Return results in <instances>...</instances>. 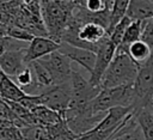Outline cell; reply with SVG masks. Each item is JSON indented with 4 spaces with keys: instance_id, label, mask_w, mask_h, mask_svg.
I'll list each match as a JSON object with an SVG mask.
<instances>
[{
    "instance_id": "cell-28",
    "label": "cell",
    "mask_w": 153,
    "mask_h": 140,
    "mask_svg": "<svg viewBox=\"0 0 153 140\" xmlns=\"http://www.w3.org/2000/svg\"><path fill=\"white\" fill-rule=\"evenodd\" d=\"M2 2H11V1H19V0H1Z\"/></svg>"
},
{
    "instance_id": "cell-18",
    "label": "cell",
    "mask_w": 153,
    "mask_h": 140,
    "mask_svg": "<svg viewBox=\"0 0 153 140\" xmlns=\"http://www.w3.org/2000/svg\"><path fill=\"white\" fill-rule=\"evenodd\" d=\"M48 130L50 140H76L78 138V135H75L68 128L63 118L53 126H48Z\"/></svg>"
},
{
    "instance_id": "cell-5",
    "label": "cell",
    "mask_w": 153,
    "mask_h": 140,
    "mask_svg": "<svg viewBox=\"0 0 153 140\" xmlns=\"http://www.w3.org/2000/svg\"><path fill=\"white\" fill-rule=\"evenodd\" d=\"M71 101L67 110H80L88 106L90 102L99 93L100 87L92 86L78 71L73 69L71 74Z\"/></svg>"
},
{
    "instance_id": "cell-25",
    "label": "cell",
    "mask_w": 153,
    "mask_h": 140,
    "mask_svg": "<svg viewBox=\"0 0 153 140\" xmlns=\"http://www.w3.org/2000/svg\"><path fill=\"white\" fill-rule=\"evenodd\" d=\"M124 140H145V139H143V135H142L140 127L136 124L128 134H126Z\"/></svg>"
},
{
    "instance_id": "cell-16",
    "label": "cell",
    "mask_w": 153,
    "mask_h": 140,
    "mask_svg": "<svg viewBox=\"0 0 153 140\" xmlns=\"http://www.w3.org/2000/svg\"><path fill=\"white\" fill-rule=\"evenodd\" d=\"M31 112H32L37 124H42V126H47V127L53 126L63 118L59 112L53 111L51 109H49L44 105H37L36 108H33L31 110Z\"/></svg>"
},
{
    "instance_id": "cell-3",
    "label": "cell",
    "mask_w": 153,
    "mask_h": 140,
    "mask_svg": "<svg viewBox=\"0 0 153 140\" xmlns=\"http://www.w3.org/2000/svg\"><path fill=\"white\" fill-rule=\"evenodd\" d=\"M134 102L133 112H137L145 108H152L153 98V48L146 62L139 66L137 75L133 84Z\"/></svg>"
},
{
    "instance_id": "cell-30",
    "label": "cell",
    "mask_w": 153,
    "mask_h": 140,
    "mask_svg": "<svg viewBox=\"0 0 153 140\" xmlns=\"http://www.w3.org/2000/svg\"><path fill=\"white\" fill-rule=\"evenodd\" d=\"M149 1H152V2H153V0H149Z\"/></svg>"
},
{
    "instance_id": "cell-12",
    "label": "cell",
    "mask_w": 153,
    "mask_h": 140,
    "mask_svg": "<svg viewBox=\"0 0 153 140\" xmlns=\"http://www.w3.org/2000/svg\"><path fill=\"white\" fill-rule=\"evenodd\" d=\"M126 17L130 20L145 22L153 17V2L149 0H130Z\"/></svg>"
},
{
    "instance_id": "cell-1",
    "label": "cell",
    "mask_w": 153,
    "mask_h": 140,
    "mask_svg": "<svg viewBox=\"0 0 153 140\" xmlns=\"http://www.w3.org/2000/svg\"><path fill=\"white\" fill-rule=\"evenodd\" d=\"M74 1L72 0H41V16L47 35L60 43V38L72 20Z\"/></svg>"
},
{
    "instance_id": "cell-20",
    "label": "cell",
    "mask_w": 153,
    "mask_h": 140,
    "mask_svg": "<svg viewBox=\"0 0 153 140\" xmlns=\"http://www.w3.org/2000/svg\"><path fill=\"white\" fill-rule=\"evenodd\" d=\"M130 0H114L110 10V28L108 31V35L112 30V28L126 16L127 7Z\"/></svg>"
},
{
    "instance_id": "cell-22",
    "label": "cell",
    "mask_w": 153,
    "mask_h": 140,
    "mask_svg": "<svg viewBox=\"0 0 153 140\" xmlns=\"http://www.w3.org/2000/svg\"><path fill=\"white\" fill-rule=\"evenodd\" d=\"M6 36L10 37V38H13V39H17V41H22V42H30L35 36L31 35L27 30L18 26V25H7V29H6Z\"/></svg>"
},
{
    "instance_id": "cell-17",
    "label": "cell",
    "mask_w": 153,
    "mask_h": 140,
    "mask_svg": "<svg viewBox=\"0 0 153 140\" xmlns=\"http://www.w3.org/2000/svg\"><path fill=\"white\" fill-rule=\"evenodd\" d=\"M126 54L137 65H142L143 62L147 61V59L151 55V48L141 39L129 44L126 49Z\"/></svg>"
},
{
    "instance_id": "cell-13",
    "label": "cell",
    "mask_w": 153,
    "mask_h": 140,
    "mask_svg": "<svg viewBox=\"0 0 153 140\" xmlns=\"http://www.w3.org/2000/svg\"><path fill=\"white\" fill-rule=\"evenodd\" d=\"M27 95L13 81V79L2 74L0 78V98L5 102L19 103Z\"/></svg>"
},
{
    "instance_id": "cell-10",
    "label": "cell",
    "mask_w": 153,
    "mask_h": 140,
    "mask_svg": "<svg viewBox=\"0 0 153 140\" xmlns=\"http://www.w3.org/2000/svg\"><path fill=\"white\" fill-rule=\"evenodd\" d=\"M59 51L65 55L71 62H75L82 68H85L90 74L92 73L96 63V53L88 49L69 45L67 43H60Z\"/></svg>"
},
{
    "instance_id": "cell-24",
    "label": "cell",
    "mask_w": 153,
    "mask_h": 140,
    "mask_svg": "<svg viewBox=\"0 0 153 140\" xmlns=\"http://www.w3.org/2000/svg\"><path fill=\"white\" fill-rule=\"evenodd\" d=\"M84 7L91 13H99L109 8L104 0H84Z\"/></svg>"
},
{
    "instance_id": "cell-2",
    "label": "cell",
    "mask_w": 153,
    "mask_h": 140,
    "mask_svg": "<svg viewBox=\"0 0 153 140\" xmlns=\"http://www.w3.org/2000/svg\"><path fill=\"white\" fill-rule=\"evenodd\" d=\"M137 71L139 66L126 53H115L112 61L100 79V87L103 90L133 85Z\"/></svg>"
},
{
    "instance_id": "cell-9",
    "label": "cell",
    "mask_w": 153,
    "mask_h": 140,
    "mask_svg": "<svg viewBox=\"0 0 153 140\" xmlns=\"http://www.w3.org/2000/svg\"><path fill=\"white\" fill-rule=\"evenodd\" d=\"M25 51L26 48L17 50H4L0 54V69L6 77L11 79L16 78V75L27 66L25 60Z\"/></svg>"
},
{
    "instance_id": "cell-26",
    "label": "cell",
    "mask_w": 153,
    "mask_h": 140,
    "mask_svg": "<svg viewBox=\"0 0 153 140\" xmlns=\"http://www.w3.org/2000/svg\"><path fill=\"white\" fill-rule=\"evenodd\" d=\"M6 29H7V26L5 24L0 23V38L6 37Z\"/></svg>"
},
{
    "instance_id": "cell-4",
    "label": "cell",
    "mask_w": 153,
    "mask_h": 140,
    "mask_svg": "<svg viewBox=\"0 0 153 140\" xmlns=\"http://www.w3.org/2000/svg\"><path fill=\"white\" fill-rule=\"evenodd\" d=\"M133 102H134L133 85H126L114 89L100 90L99 93L90 102V108L93 114H105L108 112V110L116 106L131 108Z\"/></svg>"
},
{
    "instance_id": "cell-23",
    "label": "cell",
    "mask_w": 153,
    "mask_h": 140,
    "mask_svg": "<svg viewBox=\"0 0 153 140\" xmlns=\"http://www.w3.org/2000/svg\"><path fill=\"white\" fill-rule=\"evenodd\" d=\"M140 39L143 41L151 49L153 48V17L142 22V31Z\"/></svg>"
},
{
    "instance_id": "cell-27",
    "label": "cell",
    "mask_w": 153,
    "mask_h": 140,
    "mask_svg": "<svg viewBox=\"0 0 153 140\" xmlns=\"http://www.w3.org/2000/svg\"><path fill=\"white\" fill-rule=\"evenodd\" d=\"M105 2H106V6L111 10V5H112V2H114V0H105Z\"/></svg>"
},
{
    "instance_id": "cell-6",
    "label": "cell",
    "mask_w": 153,
    "mask_h": 140,
    "mask_svg": "<svg viewBox=\"0 0 153 140\" xmlns=\"http://www.w3.org/2000/svg\"><path fill=\"white\" fill-rule=\"evenodd\" d=\"M39 98H41V105H44L51 109L53 111L59 112L63 117V114L68 109L69 101H71L69 81L45 89L39 95Z\"/></svg>"
},
{
    "instance_id": "cell-29",
    "label": "cell",
    "mask_w": 153,
    "mask_h": 140,
    "mask_svg": "<svg viewBox=\"0 0 153 140\" xmlns=\"http://www.w3.org/2000/svg\"><path fill=\"white\" fill-rule=\"evenodd\" d=\"M152 110H153V98H152Z\"/></svg>"
},
{
    "instance_id": "cell-15",
    "label": "cell",
    "mask_w": 153,
    "mask_h": 140,
    "mask_svg": "<svg viewBox=\"0 0 153 140\" xmlns=\"http://www.w3.org/2000/svg\"><path fill=\"white\" fill-rule=\"evenodd\" d=\"M141 31H142V22L131 20L123 35V38H122L120 45L116 47V53H126V49L129 44L140 39Z\"/></svg>"
},
{
    "instance_id": "cell-11",
    "label": "cell",
    "mask_w": 153,
    "mask_h": 140,
    "mask_svg": "<svg viewBox=\"0 0 153 140\" xmlns=\"http://www.w3.org/2000/svg\"><path fill=\"white\" fill-rule=\"evenodd\" d=\"M60 43L50 39L49 37L43 36H35L26 47L25 51V60L26 62H31L35 60H39L56 50H59Z\"/></svg>"
},
{
    "instance_id": "cell-21",
    "label": "cell",
    "mask_w": 153,
    "mask_h": 140,
    "mask_svg": "<svg viewBox=\"0 0 153 140\" xmlns=\"http://www.w3.org/2000/svg\"><path fill=\"white\" fill-rule=\"evenodd\" d=\"M130 19L128 18V17H123L114 28H112V30L110 31V34H109V39L117 47V45H120V43H121V41H122V38H123V35H124V32H126V30H127V28H128V25L130 24Z\"/></svg>"
},
{
    "instance_id": "cell-8",
    "label": "cell",
    "mask_w": 153,
    "mask_h": 140,
    "mask_svg": "<svg viewBox=\"0 0 153 140\" xmlns=\"http://www.w3.org/2000/svg\"><path fill=\"white\" fill-rule=\"evenodd\" d=\"M116 53V45L106 37L104 41L100 42L97 51H96V63L93 67V71L90 75V84L96 87H100V79L106 71L108 66L112 61ZM102 89V87H100Z\"/></svg>"
},
{
    "instance_id": "cell-14",
    "label": "cell",
    "mask_w": 153,
    "mask_h": 140,
    "mask_svg": "<svg viewBox=\"0 0 153 140\" xmlns=\"http://www.w3.org/2000/svg\"><path fill=\"white\" fill-rule=\"evenodd\" d=\"M137 126L140 127L145 140H153V110L145 108L134 114Z\"/></svg>"
},
{
    "instance_id": "cell-19",
    "label": "cell",
    "mask_w": 153,
    "mask_h": 140,
    "mask_svg": "<svg viewBox=\"0 0 153 140\" xmlns=\"http://www.w3.org/2000/svg\"><path fill=\"white\" fill-rule=\"evenodd\" d=\"M23 140H50L49 130L47 126L33 124L19 128Z\"/></svg>"
},
{
    "instance_id": "cell-7",
    "label": "cell",
    "mask_w": 153,
    "mask_h": 140,
    "mask_svg": "<svg viewBox=\"0 0 153 140\" xmlns=\"http://www.w3.org/2000/svg\"><path fill=\"white\" fill-rule=\"evenodd\" d=\"M48 71L50 72L53 80H54V86L55 85H61L65 83H68L71 80V74H72V62L62 55L59 50L39 59Z\"/></svg>"
}]
</instances>
